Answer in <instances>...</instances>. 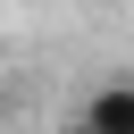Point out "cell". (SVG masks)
<instances>
[{
  "instance_id": "6da1fadb",
  "label": "cell",
  "mask_w": 134,
  "mask_h": 134,
  "mask_svg": "<svg viewBox=\"0 0 134 134\" xmlns=\"http://www.w3.org/2000/svg\"><path fill=\"white\" fill-rule=\"evenodd\" d=\"M84 134H134V84H100L84 109H75Z\"/></svg>"
},
{
  "instance_id": "7a4b0ae2",
  "label": "cell",
  "mask_w": 134,
  "mask_h": 134,
  "mask_svg": "<svg viewBox=\"0 0 134 134\" xmlns=\"http://www.w3.org/2000/svg\"><path fill=\"white\" fill-rule=\"evenodd\" d=\"M75 134H84V126H75Z\"/></svg>"
}]
</instances>
